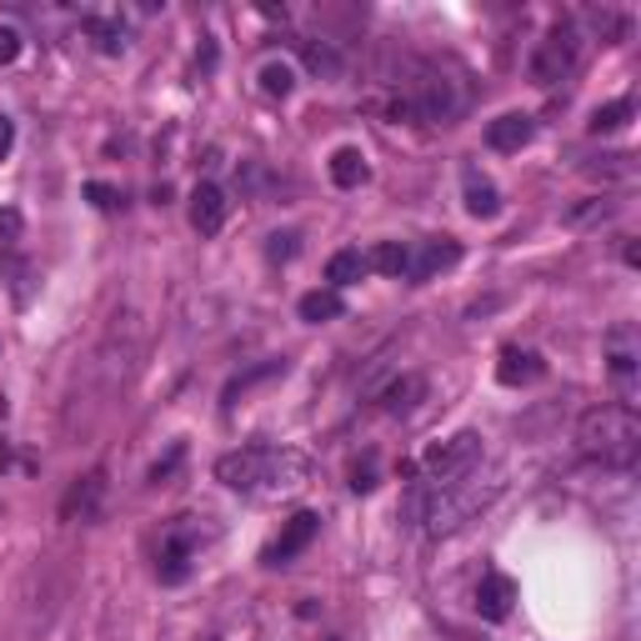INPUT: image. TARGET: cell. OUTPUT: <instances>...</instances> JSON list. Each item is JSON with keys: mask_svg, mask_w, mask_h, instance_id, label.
I'll return each instance as SVG.
<instances>
[{"mask_svg": "<svg viewBox=\"0 0 641 641\" xmlns=\"http://www.w3.org/2000/svg\"><path fill=\"white\" fill-rule=\"evenodd\" d=\"M637 366H641V331L637 321H617L607 331V371L621 386V396H631V386H637Z\"/></svg>", "mask_w": 641, "mask_h": 641, "instance_id": "ba28073f", "label": "cell"}, {"mask_svg": "<svg viewBox=\"0 0 641 641\" xmlns=\"http://www.w3.org/2000/svg\"><path fill=\"white\" fill-rule=\"evenodd\" d=\"M576 451L607 471H631L641 457V416L631 402H601L576 421Z\"/></svg>", "mask_w": 641, "mask_h": 641, "instance_id": "3957f363", "label": "cell"}, {"mask_svg": "<svg viewBox=\"0 0 641 641\" xmlns=\"http://www.w3.org/2000/svg\"><path fill=\"white\" fill-rule=\"evenodd\" d=\"M86 35L96 41V51L100 55H120L126 45H131V31L120 21H100V15H86Z\"/></svg>", "mask_w": 641, "mask_h": 641, "instance_id": "44dd1931", "label": "cell"}, {"mask_svg": "<svg viewBox=\"0 0 641 641\" xmlns=\"http://www.w3.org/2000/svg\"><path fill=\"white\" fill-rule=\"evenodd\" d=\"M546 376V361L526 346H501L496 356V381L501 386H532V381Z\"/></svg>", "mask_w": 641, "mask_h": 641, "instance_id": "5bb4252c", "label": "cell"}, {"mask_svg": "<svg viewBox=\"0 0 641 641\" xmlns=\"http://www.w3.org/2000/svg\"><path fill=\"white\" fill-rule=\"evenodd\" d=\"M261 90L271 100H286L296 90V71L286 66V61H266V66H261Z\"/></svg>", "mask_w": 641, "mask_h": 641, "instance_id": "484cf974", "label": "cell"}, {"mask_svg": "<svg viewBox=\"0 0 641 641\" xmlns=\"http://www.w3.org/2000/svg\"><path fill=\"white\" fill-rule=\"evenodd\" d=\"M621 211V201H611V196H591L587 206H571L566 211V226H601V221H611Z\"/></svg>", "mask_w": 641, "mask_h": 641, "instance_id": "d4e9b609", "label": "cell"}, {"mask_svg": "<svg viewBox=\"0 0 641 641\" xmlns=\"http://www.w3.org/2000/svg\"><path fill=\"white\" fill-rule=\"evenodd\" d=\"M296 241H301V236H296V231H276V236H271V246H266V256H271V261H291L296 250H301V246H296Z\"/></svg>", "mask_w": 641, "mask_h": 641, "instance_id": "4316f807", "label": "cell"}, {"mask_svg": "<svg viewBox=\"0 0 641 641\" xmlns=\"http://www.w3.org/2000/svg\"><path fill=\"white\" fill-rule=\"evenodd\" d=\"M216 481L250 501H281L311 487V457L296 451V446L256 441V446H241V451H226L216 461Z\"/></svg>", "mask_w": 641, "mask_h": 641, "instance_id": "7a4b0ae2", "label": "cell"}, {"mask_svg": "<svg viewBox=\"0 0 641 641\" xmlns=\"http://www.w3.org/2000/svg\"><path fill=\"white\" fill-rule=\"evenodd\" d=\"M296 311H301V321H311V327H321V321H336V316H346V301H341V291H331V286H321V291H306Z\"/></svg>", "mask_w": 641, "mask_h": 641, "instance_id": "d6986e66", "label": "cell"}, {"mask_svg": "<svg viewBox=\"0 0 641 641\" xmlns=\"http://www.w3.org/2000/svg\"><path fill=\"white\" fill-rule=\"evenodd\" d=\"M581 55H587V25H581V21H556L552 31L536 41L526 71H532L536 86H562V81L576 76Z\"/></svg>", "mask_w": 641, "mask_h": 641, "instance_id": "5b68a950", "label": "cell"}, {"mask_svg": "<svg viewBox=\"0 0 641 641\" xmlns=\"http://www.w3.org/2000/svg\"><path fill=\"white\" fill-rule=\"evenodd\" d=\"M511 601H516V581L501 571H487L477 587V617L481 621H506L511 617Z\"/></svg>", "mask_w": 641, "mask_h": 641, "instance_id": "9a60e30c", "label": "cell"}, {"mask_svg": "<svg viewBox=\"0 0 641 641\" xmlns=\"http://www.w3.org/2000/svg\"><path fill=\"white\" fill-rule=\"evenodd\" d=\"M226 216H231L226 191H221L216 181H201L196 191H191V226H196V236H221Z\"/></svg>", "mask_w": 641, "mask_h": 641, "instance_id": "8fae6325", "label": "cell"}, {"mask_svg": "<svg viewBox=\"0 0 641 641\" xmlns=\"http://www.w3.org/2000/svg\"><path fill=\"white\" fill-rule=\"evenodd\" d=\"M196 552H201V536L196 526H185V516L165 532L161 542V556H156V576H161V587H181L185 576H191V566H196Z\"/></svg>", "mask_w": 641, "mask_h": 641, "instance_id": "52a82bcc", "label": "cell"}, {"mask_svg": "<svg viewBox=\"0 0 641 641\" xmlns=\"http://www.w3.org/2000/svg\"><path fill=\"white\" fill-rule=\"evenodd\" d=\"M361 276H366V256H361V250H336V256L327 261L331 291H341V286H356Z\"/></svg>", "mask_w": 641, "mask_h": 641, "instance_id": "7402d4cb", "label": "cell"}, {"mask_svg": "<svg viewBox=\"0 0 641 641\" xmlns=\"http://www.w3.org/2000/svg\"><path fill=\"white\" fill-rule=\"evenodd\" d=\"M21 241H25V216L15 206H0V266L15 261Z\"/></svg>", "mask_w": 641, "mask_h": 641, "instance_id": "603a6c76", "label": "cell"}, {"mask_svg": "<svg viewBox=\"0 0 641 641\" xmlns=\"http://www.w3.org/2000/svg\"><path fill=\"white\" fill-rule=\"evenodd\" d=\"M396 96L412 106V120H426V126H457L471 106L467 71L451 61H416Z\"/></svg>", "mask_w": 641, "mask_h": 641, "instance_id": "277c9868", "label": "cell"}, {"mask_svg": "<svg viewBox=\"0 0 641 641\" xmlns=\"http://www.w3.org/2000/svg\"><path fill=\"white\" fill-rule=\"evenodd\" d=\"M316 536H321V516H316V511H296L291 522L281 526V536L261 552V566H271V571H276V566H291L296 556L316 542Z\"/></svg>", "mask_w": 641, "mask_h": 641, "instance_id": "9c48e42d", "label": "cell"}, {"mask_svg": "<svg viewBox=\"0 0 641 641\" xmlns=\"http://www.w3.org/2000/svg\"><path fill=\"white\" fill-rule=\"evenodd\" d=\"M501 491H506V471L501 467H471L457 481H416L412 496H406V516L426 536H451L467 522H477Z\"/></svg>", "mask_w": 641, "mask_h": 641, "instance_id": "6da1fadb", "label": "cell"}, {"mask_svg": "<svg viewBox=\"0 0 641 641\" xmlns=\"http://www.w3.org/2000/svg\"><path fill=\"white\" fill-rule=\"evenodd\" d=\"M366 271H381V276L406 281V271H412V246H402V241H381V246L366 256Z\"/></svg>", "mask_w": 641, "mask_h": 641, "instance_id": "ac0fdd59", "label": "cell"}, {"mask_svg": "<svg viewBox=\"0 0 641 641\" xmlns=\"http://www.w3.org/2000/svg\"><path fill=\"white\" fill-rule=\"evenodd\" d=\"M100 501H106V471H90L86 481H76V487L66 491V501H61V522H96Z\"/></svg>", "mask_w": 641, "mask_h": 641, "instance_id": "7c38bea8", "label": "cell"}, {"mask_svg": "<svg viewBox=\"0 0 641 641\" xmlns=\"http://www.w3.org/2000/svg\"><path fill=\"white\" fill-rule=\"evenodd\" d=\"M631 110H637V106H631V96L611 100V106H597V110H591V120H587L591 136H611V131H621V126L631 120Z\"/></svg>", "mask_w": 641, "mask_h": 641, "instance_id": "cb8c5ba5", "label": "cell"}, {"mask_svg": "<svg viewBox=\"0 0 641 641\" xmlns=\"http://www.w3.org/2000/svg\"><path fill=\"white\" fill-rule=\"evenodd\" d=\"M471 467H481V431L446 436V441L426 446L421 461H416L421 481H457V477H467Z\"/></svg>", "mask_w": 641, "mask_h": 641, "instance_id": "8992f818", "label": "cell"}, {"mask_svg": "<svg viewBox=\"0 0 641 641\" xmlns=\"http://www.w3.org/2000/svg\"><path fill=\"white\" fill-rule=\"evenodd\" d=\"M15 55H21V31L0 25V66H6V61H15Z\"/></svg>", "mask_w": 641, "mask_h": 641, "instance_id": "83f0119b", "label": "cell"}, {"mask_svg": "<svg viewBox=\"0 0 641 641\" xmlns=\"http://www.w3.org/2000/svg\"><path fill=\"white\" fill-rule=\"evenodd\" d=\"M532 136H536V120L526 116V110H506V116H496L487 126V146H491V151H501V156L532 146Z\"/></svg>", "mask_w": 641, "mask_h": 641, "instance_id": "4fadbf2b", "label": "cell"}, {"mask_svg": "<svg viewBox=\"0 0 641 641\" xmlns=\"http://www.w3.org/2000/svg\"><path fill=\"white\" fill-rule=\"evenodd\" d=\"M461 185H467V211L477 221H491L501 211V191L477 171V165H467V171H461Z\"/></svg>", "mask_w": 641, "mask_h": 641, "instance_id": "e0dca14e", "label": "cell"}, {"mask_svg": "<svg viewBox=\"0 0 641 641\" xmlns=\"http://www.w3.org/2000/svg\"><path fill=\"white\" fill-rule=\"evenodd\" d=\"M86 196H90V201H96V206H100V211H116V191H110V185L90 181V185H86Z\"/></svg>", "mask_w": 641, "mask_h": 641, "instance_id": "f546056e", "label": "cell"}, {"mask_svg": "<svg viewBox=\"0 0 641 641\" xmlns=\"http://www.w3.org/2000/svg\"><path fill=\"white\" fill-rule=\"evenodd\" d=\"M376 402H381V412H386V416H406V412H416V402H426V376L406 371V376L386 381V392H381Z\"/></svg>", "mask_w": 641, "mask_h": 641, "instance_id": "2e32d148", "label": "cell"}, {"mask_svg": "<svg viewBox=\"0 0 641 641\" xmlns=\"http://www.w3.org/2000/svg\"><path fill=\"white\" fill-rule=\"evenodd\" d=\"M15 151V120L11 116H0V161Z\"/></svg>", "mask_w": 641, "mask_h": 641, "instance_id": "4dcf8cb0", "label": "cell"}, {"mask_svg": "<svg viewBox=\"0 0 641 641\" xmlns=\"http://www.w3.org/2000/svg\"><path fill=\"white\" fill-rule=\"evenodd\" d=\"M366 175H371V165H366V156H361L356 146H341V151L331 156V181H336L341 191H356V185H366Z\"/></svg>", "mask_w": 641, "mask_h": 641, "instance_id": "ffe728a7", "label": "cell"}, {"mask_svg": "<svg viewBox=\"0 0 641 641\" xmlns=\"http://www.w3.org/2000/svg\"><path fill=\"white\" fill-rule=\"evenodd\" d=\"M351 491H376V467H371V457H366V467H351Z\"/></svg>", "mask_w": 641, "mask_h": 641, "instance_id": "f1b7e54d", "label": "cell"}, {"mask_svg": "<svg viewBox=\"0 0 641 641\" xmlns=\"http://www.w3.org/2000/svg\"><path fill=\"white\" fill-rule=\"evenodd\" d=\"M461 261V246L451 236H436V241H421V246L412 250V271H406V281L412 286H421V281H431V276H441V271H451V266Z\"/></svg>", "mask_w": 641, "mask_h": 641, "instance_id": "30bf717a", "label": "cell"}]
</instances>
